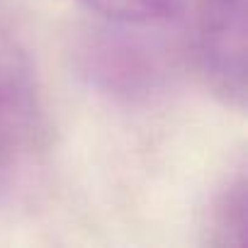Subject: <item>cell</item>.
I'll return each mask as SVG.
<instances>
[{
  "label": "cell",
  "mask_w": 248,
  "mask_h": 248,
  "mask_svg": "<svg viewBox=\"0 0 248 248\" xmlns=\"http://www.w3.org/2000/svg\"><path fill=\"white\" fill-rule=\"evenodd\" d=\"M197 56L226 105L246 102V0H197Z\"/></svg>",
  "instance_id": "cell-1"
},
{
  "label": "cell",
  "mask_w": 248,
  "mask_h": 248,
  "mask_svg": "<svg viewBox=\"0 0 248 248\" xmlns=\"http://www.w3.org/2000/svg\"><path fill=\"white\" fill-rule=\"evenodd\" d=\"M44 112L25 56L0 39V166L34 154L44 141Z\"/></svg>",
  "instance_id": "cell-2"
},
{
  "label": "cell",
  "mask_w": 248,
  "mask_h": 248,
  "mask_svg": "<svg viewBox=\"0 0 248 248\" xmlns=\"http://www.w3.org/2000/svg\"><path fill=\"white\" fill-rule=\"evenodd\" d=\"M248 221V185L246 168H236L231 178L217 190L207 209V243L212 246H243Z\"/></svg>",
  "instance_id": "cell-3"
},
{
  "label": "cell",
  "mask_w": 248,
  "mask_h": 248,
  "mask_svg": "<svg viewBox=\"0 0 248 248\" xmlns=\"http://www.w3.org/2000/svg\"><path fill=\"white\" fill-rule=\"evenodd\" d=\"M85 3L112 20L151 22L178 15L187 5V0H85Z\"/></svg>",
  "instance_id": "cell-4"
}]
</instances>
